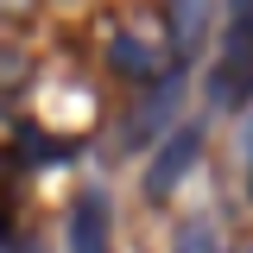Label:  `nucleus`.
Returning <instances> with one entry per match:
<instances>
[{
	"mask_svg": "<svg viewBox=\"0 0 253 253\" xmlns=\"http://www.w3.org/2000/svg\"><path fill=\"white\" fill-rule=\"evenodd\" d=\"M108 63L133 76V83H171V63H177V38L165 13H126V26L108 44Z\"/></svg>",
	"mask_w": 253,
	"mask_h": 253,
	"instance_id": "nucleus-1",
	"label": "nucleus"
},
{
	"mask_svg": "<svg viewBox=\"0 0 253 253\" xmlns=\"http://www.w3.org/2000/svg\"><path fill=\"white\" fill-rule=\"evenodd\" d=\"M95 114H101V108H95V89H89V83H70V76L44 83L38 101H32V126H38V133H57V139L89 133Z\"/></svg>",
	"mask_w": 253,
	"mask_h": 253,
	"instance_id": "nucleus-2",
	"label": "nucleus"
},
{
	"mask_svg": "<svg viewBox=\"0 0 253 253\" xmlns=\"http://www.w3.org/2000/svg\"><path fill=\"white\" fill-rule=\"evenodd\" d=\"M70 253H114V209L101 190H83L70 209Z\"/></svg>",
	"mask_w": 253,
	"mask_h": 253,
	"instance_id": "nucleus-3",
	"label": "nucleus"
},
{
	"mask_svg": "<svg viewBox=\"0 0 253 253\" xmlns=\"http://www.w3.org/2000/svg\"><path fill=\"white\" fill-rule=\"evenodd\" d=\"M196 152H203V133H196V126H184V133H171V139L158 146L152 171H146V196H152V203H165V196L177 190V177H184L190 165H196Z\"/></svg>",
	"mask_w": 253,
	"mask_h": 253,
	"instance_id": "nucleus-4",
	"label": "nucleus"
},
{
	"mask_svg": "<svg viewBox=\"0 0 253 253\" xmlns=\"http://www.w3.org/2000/svg\"><path fill=\"white\" fill-rule=\"evenodd\" d=\"M171 38H177V57H184L190 44H196V32H203V0H171Z\"/></svg>",
	"mask_w": 253,
	"mask_h": 253,
	"instance_id": "nucleus-5",
	"label": "nucleus"
},
{
	"mask_svg": "<svg viewBox=\"0 0 253 253\" xmlns=\"http://www.w3.org/2000/svg\"><path fill=\"white\" fill-rule=\"evenodd\" d=\"M38 0H0V19H32Z\"/></svg>",
	"mask_w": 253,
	"mask_h": 253,
	"instance_id": "nucleus-6",
	"label": "nucleus"
},
{
	"mask_svg": "<svg viewBox=\"0 0 253 253\" xmlns=\"http://www.w3.org/2000/svg\"><path fill=\"white\" fill-rule=\"evenodd\" d=\"M241 165H247V177H253V114L241 121Z\"/></svg>",
	"mask_w": 253,
	"mask_h": 253,
	"instance_id": "nucleus-7",
	"label": "nucleus"
}]
</instances>
